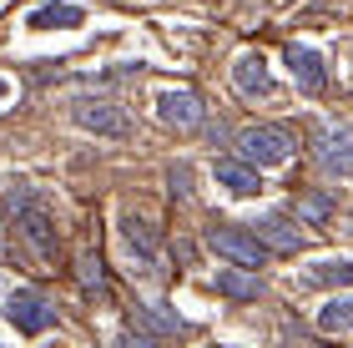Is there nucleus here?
Instances as JSON below:
<instances>
[{"label": "nucleus", "instance_id": "obj_1", "mask_svg": "<svg viewBox=\"0 0 353 348\" xmlns=\"http://www.w3.org/2000/svg\"><path fill=\"white\" fill-rule=\"evenodd\" d=\"M10 212H15V227H21V237L30 243V252H36L41 263H56V252H61V237H56V223H51V212L41 207L30 192L21 197H10Z\"/></svg>", "mask_w": 353, "mask_h": 348}, {"label": "nucleus", "instance_id": "obj_2", "mask_svg": "<svg viewBox=\"0 0 353 348\" xmlns=\"http://www.w3.org/2000/svg\"><path fill=\"white\" fill-rule=\"evenodd\" d=\"M298 152V141L288 126H248L243 136H237V156H243L248 167H283L288 156Z\"/></svg>", "mask_w": 353, "mask_h": 348}, {"label": "nucleus", "instance_id": "obj_3", "mask_svg": "<svg viewBox=\"0 0 353 348\" xmlns=\"http://www.w3.org/2000/svg\"><path fill=\"white\" fill-rule=\"evenodd\" d=\"M313 156L328 177H353V132L339 121H323L313 132Z\"/></svg>", "mask_w": 353, "mask_h": 348}, {"label": "nucleus", "instance_id": "obj_4", "mask_svg": "<svg viewBox=\"0 0 353 348\" xmlns=\"http://www.w3.org/2000/svg\"><path fill=\"white\" fill-rule=\"evenodd\" d=\"M6 318L21 328V334H46V328H56V303L46 293H36V288H15L10 298H6Z\"/></svg>", "mask_w": 353, "mask_h": 348}, {"label": "nucleus", "instance_id": "obj_5", "mask_svg": "<svg viewBox=\"0 0 353 348\" xmlns=\"http://www.w3.org/2000/svg\"><path fill=\"white\" fill-rule=\"evenodd\" d=\"M71 121L81 126V132H96V136H132V121H126V112H121V106L96 101V96L71 101Z\"/></svg>", "mask_w": 353, "mask_h": 348}, {"label": "nucleus", "instance_id": "obj_6", "mask_svg": "<svg viewBox=\"0 0 353 348\" xmlns=\"http://www.w3.org/2000/svg\"><path fill=\"white\" fill-rule=\"evenodd\" d=\"M212 247H217L228 263H237V267H252V273H258V267H263V258H268V252H263V243H258V237H252L248 227H212Z\"/></svg>", "mask_w": 353, "mask_h": 348}, {"label": "nucleus", "instance_id": "obj_7", "mask_svg": "<svg viewBox=\"0 0 353 348\" xmlns=\"http://www.w3.org/2000/svg\"><path fill=\"white\" fill-rule=\"evenodd\" d=\"M157 116H162V126H176V132H197L207 112H202L197 91H162L157 96Z\"/></svg>", "mask_w": 353, "mask_h": 348}, {"label": "nucleus", "instance_id": "obj_8", "mask_svg": "<svg viewBox=\"0 0 353 348\" xmlns=\"http://www.w3.org/2000/svg\"><path fill=\"white\" fill-rule=\"evenodd\" d=\"M121 237H126V247H132V258L141 263V273H147V278L162 273V252H157V237H152V227L141 223V217H126V223H121Z\"/></svg>", "mask_w": 353, "mask_h": 348}, {"label": "nucleus", "instance_id": "obj_9", "mask_svg": "<svg viewBox=\"0 0 353 348\" xmlns=\"http://www.w3.org/2000/svg\"><path fill=\"white\" fill-rule=\"evenodd\" d=\"M232 86L243 96H272V76H268V61L258 51H243L232 61Z\"/></svg>", "mask_w": 353, "mask_h": 348}, {"label": "nucleus", "instance_id": "obj_10", "mask_svg": "<svg viewBox=\"0 0 353 348\" xmlns=\"http://www.w3.org/2000/svg\"><path fill=\"white\" fill-rule=\"evenodd\" d=\"M212 172H217V182L228 187L232 197H252V192H258V187H263V177H258V167H248L243 156H222V162H217Z\"/></svg>", "mask_w": 353, "mask_h": 348}, {"label": "nucleus", "instance_id": "obj_11", "mask_svg": "<svg viewBox=\"0 0 353 348\" xmlns=\"http://www.w3.org/2000/svg\"><path fill=\"white\" fill-rule=\"evenodd\" d=\"M288 66H293L298 86L308 91V96H318V91L328 86V76H323V61H318V51H308V45H288Z\"/></svg>", "mask_w": 353, "mask_h": 348}, {"label": "nucleus", "instance_id": "obj_12", "mask_svg": "<svg viewBox=\"0 0 353 348\" xmlns=\"http://www.w3.org/2000/svg\"><path fill=\"white\" fill-rule=\"evenodd\" d=\"M217 293L237 298V303H252V298H263V278L252 273V267H222L217 273Z\"/></svg>", "mask_w": 353, "mask_h": 348}, {"label": "nucleus", "instance_id": "obj_13", "mask_svg": "<svg viewBox=\"0 0 353 348\" xmlns=\"http://www.w3.org/2000/svg\"><path fill=\"white\" fill-rule=\"evenodd\" d=\"M252 227V237H258L263 247H278V252H298L303 243H308V237H303L298 227H288L283 217H263V223H248Z\"/></svg>", "mask_w": 353, "mask_h": 348}, {"label": "nucleus", "instance_id": "obj_14", "mask_svg": "<svg viewBox=\"0 0 353 348\" xmlns=\"http://www.w3.org/2000/svg\"><path fill=\"white\" fill-rule=\"evenodd\" d=\"M318 328L323 334H353V293H339L318 308Z\"/></svg>", "mask_w": 353, "mask_h": 348}, {"label": "nucleus", "instance_id": "obj_15", "mask_svg": "<svg viewBox=\"0 0 353 348\" xmlns=\"http://www.w3.org/2000/svg\"><path fill=\"white\" fill-rule=\"evenodd\" d=\"M76 278H81L86 293L106 298V263H101V252H96V247H81V252H76Z\"/></svg>", "mask_w": 353, "mask_h": 348}, {"label": "nucleus", "instance_id": "obj_16", "mask_svg": "<svg viewBox=\"0 0 353 348\" xmlns=\"http://www.w3.org/2000/svg\"><path fill=\"white\" fill-rule=\"evenodd\" d=\"M30 30H56V25H81V6H41V10H30Z\"/></svg>", "mask_w": 353, "mask_h": 348}, {"label": "nucleus", "instance_id": "obj_17", "mask_svg": "<svg viewBox=\"0 0 353 348\" xmlns=\"http://www.w3.org/2000/svg\"><path fill=\"white\" fill-rule=\"evenodd\" d=\"M308 283H323V288H353V263H323L313 267Z\"/></svg>", "mask_w": 353, "mask_h": 348}, {"label": "nucleus", "instance_id": "obj_18", "mask_svg": "<svg viewBox=\"0 0 353 348\" xmlns=\"http://www.w3.org/2000/svg\"><path fill=\"white\" fill-rule=\"evenodd\" d=\"M137 323L157 328V334H176V328H182V318H176V313H162V308H137Z\"/></svg>", "mask_w": 353, "mask_h": 348}, {"label": "nucleus", "instance_id": "obj_19", "mask_svg": "<svg viewBox=\"0 0 353 348\" xmlns=\"http://www.w3.org/2000/svg\"><path fill=\"white\" fill-rule=\"evenodd\" d=\"M298 212L318 223V217H328V212H333V202H328V197H298Z\"/></svg>", "mask_w": 353, "mask_h": 348}, {"label": "nucleus", "instance_id": "obj_20", "mask_svg": "<svg viewBox=\"0 0 353 348\" xmlns=\"http://www.w3.org/2000/svg\"><path fill=\"white\" fill-rule=\"evenodd\" d=\"M121 348H162V343L147 338V334H126V338H121Z\"/></svg>", "mask_w": 353, "mask_h": 348}, {"label": "nucleus", "instance_id": "obj_21", "mask_svg": "<svg viewBox=\"0 0 353 348\" xmlns=\"http://www.w3.org/2000/svg\"><path fill=\"white\" fill-rule=\"evenodd\" d=\"M10 96V81H6V76H0V101H6Z\"/></svg>", "mask_w": 353, "mask_h": 348}]
</instances>
